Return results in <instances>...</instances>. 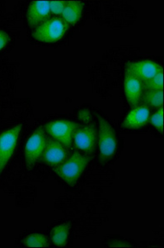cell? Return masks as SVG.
Listing matches in <instances>:
<instances>
[{"label": "cell", "instance_id": "cell-4", "mask_svg": "<svg viewBox=\"0 0 164 248\" xmlns=\"http://www.w3.org/2000/svg\"><path fill=\"white\" fill-rule=\"evenodd\" d=\"M21 130L22 125H17L0 135V175L14 153Z\"/></svg>", "mask_w": 164, "mask_h": 248}, {"label": "cell", "instance_id": "cell-5", "mask_svg": "<svg viewBox=\"0 0 164 248\" xmlns=\"http://www.w3.org/2000/svg\"><path fill=\"white\" fill-rule=\"evenodd\" d=\"M46 141L47 140L45 139V133L43 131L42 127H39L30 137V139L26 144L25 151H24L27 169L31 170L34 167L40 157H41L45 150Z\"/></svg>", "mask_w": 164, "mask_h": 248}, {"label": "cell", "instance_id": "cell-14", "mask_svg": "<svg viewBox=\"0 0 164 248\" xmlns=\"http://www.w3.org/2000/svg\"><path fill=\"white\" fill-rule=\"evenodd\" d=\"M70 225L68 223H63L55 227L51 233V240L55 245L64 247L67 244L69 235Z\"/></svg>", "mask_w": 164, "mask_h": 248}, {"label": "cell", "instance_id": "cell-21", "mask_svg": "<svg viewBox=\"0 0 164 248\" xmlns=\"http://www.w3.org/2000/svg\"><path fill=\"white\" fill-rule=\"evenodd\" d=\"M79 116H80V119H82V120H83L84 122H88V120L90 119V113H89V112L87 111V110H82V111H81Z\"/></svg>", "mask_w": 164, "mask_h": 248}, {"label": "cell", "instance_id": "cell-8", "mask_svg": "<svg viewBox=\"0 0 164 248\" xmlns=\"http://www.w3.org/2000/svg\"><path fill=\"white\" fill-rule=\"evenodd\" d=\"M67 153L62 144L51 139L46 141L45 150L42 154L44 162L50 166H57L65 161Z\"/></svg>", "mask_w": 164, "mask_h": 248}, {"label": "cell", "instance_id": "cell-7", "mask_svg": "<svg viewBox=\"0 0 164 248\" xmlns=\"http://www.w3.org/2000/svg\"><path fill=\"white\" fill-rule=\"evenodd\" d=\"M163 71L161 65L150 61L130 63L126 68V75L135 77L139 80L146 81L155 77L157 74Z\"/></svg>", "mask_w": 164, "mask_h": 248}, {"label": "cell", "instance_id": "cell-1", "mask_svg": "<svg viewBox=\"0 0 164 248\" xmlns=\"http://www.w3.org/2000/svg\"><path fill=\"white\" fill-rule=\"evenodd\" d=\"M89 161L90 158L88 155L75 153L61 162L60 166L55 167V172L68 185L74 186L84 171Z\"/></svg>", "mask_w": 164, "mask_h": 248}, {"label": "cell", "instance_id": "cell-9", "mask_svg": "<svg viewBox=\"0 0 164 248\" xmlns=\"http://www.w3.org/2000/svg\"><path fill=\"white\" fill-rule=\"evenodd\" d=\"M96 129L93 126H86L77 129L74 133V143L79 149L93 153L96 145Z\"/></svg>", "mask_w": 164, "mask_h": 248}, {"label": "cell", "instance_id": "cell-11", "mask_svg": "<svg viewBox=\"0 0 164 248\" xmlns=\"http://www.w3.org/2000/svg\"><path fill=\"white\" fill-rule=\"evenodd\" d=\"M150 119V109L147 106H140L132 110L123 122V127L126 128H139L145 125Z\"/></svg>", "mask_w": 164, "mask_h": 248}, {"label": "cell", "instance_id": "cell-3", "mask_svg": "<svg viewBox=\"0 0 164 248\" xmlns=\"http://www.w3.org/2000/svg\"><path fill=\"white\" fill-rule=\"evenodd\" d=\"M99 123V143L100 159L102 161L110 160L116 153L117 141L116 133L113 127L110 126L106 119L102 116L97 115Z\"/></svg>", "mask_w": 164, "mask_h": 248}, {"label": "cell", "instance_id": "cell-18", "mask_svg": "<svg viewBox=\"0 0 164 248\" xmlns=\"http://www.w3.org/2000/svg\"><path fill=\"white\" fill-rule=\"evenodd\" d=\"M150 122L157 129L160 130L161 132L164 131V107L162 106L159 111L153 113L150 118Z\"/></svg>", "mask_w": 164, "mask_h": 248}, {"label": "cell", "instance_id": "cell-20", "mask_svg": "<svg viewBox=\"0 0 164 248\" xmlns=\"http://www.w3.org/2000/svg\"><path fill=\"white\" fill-rule=\"evenodd\" d=\"M8 40H9L8 35L3 31H0V50L4 47V46L8 43Z\"/></svg>", "mask_w": 164, "mask_h": 248}, {"label": "cell", "instance_id": "cell-15", "mask_svg": "<svg viewBox=\"0 0 164 248\" xmlns=\"http://www.w3.org/2000/svg\"><path fill=\"white\" fill-rule=\"evenodd\" d=\"M141 98L145 105L153 108L162 107L164 104V91H146Z\"/></svg>", "mask_w": 164, "mask_h": 248}, {"label": "cell", "instance_id": "cell-10", "mask_svg": "<svg viewBox=\"0 0 164 248\" xmlns=\"http://www.w3.org/2000/svg\"><path fill=\"white\" fill-rule=\"evenodd\" d=\"M50 1H34L29 6L27 22L29 25L36 27L43 23L50 14Z\"/></svg>", "mask_w": 164, "mask_h": 248}, {"label": "cell", "instance_id": "cell-6", "mask_svg": "<svg viewBox=\"0 0 164 248\" xmlns=\"http://www.w3.org/2000/svg\"><path fill=\"white\" fill-rule=\"evenodd\" d=\"M79 124L67 120H57L46 124L47 133L55 140L66 147H70L74 133Z\"/></svg>", "mask_w": 164, "mask_h": 248}, {"label": "cell", "instance_id": "cell-13", "mask_svg": "<svg viewBox=\"0 0 164 248\" xmlns=\"http://www.w3.org/2000/svg\"><path fill=\"white\" fill-rule=\"evenodd\" d=\"M83 5L80 1L66 2L62 13V17L67 24H75L80 21L82 16Z\"/></svg>", "mask_w": 164, "mask_h": 248}, {"label": "cell", "instance_id": "cell-17", "mask_svg": "<svg viewBox=\"0 0 164 248\" xmlns=\"http://www.w3.org/2000/svg\"><path fill=\"white\" fill-rule=\"evenodd\" d=\"M142 89L146 91H163L164 89V72L160 71L155 77L144 81Z\"/></svg>", "mask_w": 164, "mask_h": 248}, {"label": "cell", "instance_id": "cell-2", "mask_svg": "<svg viewBox=\"0 0 164 248\" xmlns=\"http://www.w3.org/2000/svg\"><path fill=\"white\" fill-rule=\"evenodd\" d=\"M68 30V24L58 17H53L41 23L34 31L35 39L44 43H55L61 39Z\"/></svg>", "mask_w": 164, "mask_h": 248}, {"label": "cell", "instance_id": "cell-12", "mask_svg": "<svg viewBox=\"0 0 164 248\" xmlns=\"http://www.w3.org/2000/svg\"><path fill=\"white\" fill-rule=\"evenodd\" d=\"M124 93L130 106L138 105L142 96V83L135 77L126 75L124 81Z\"/></svg>", "mask_w": 164, "mask_h": 248}, {"label": "cell", "instance_id": "cell-19", "mask_svg": "<svg viewBox=\"0 0 164 248\" xmlns=\"http://www.w3.org/2000/svg\"><path fill=\"white\" fill-rule=\"evenodd\" d=\"M66 2L64 1H50V11L55 15H62Z\"/></svg>", "mask_w": 164, "mask_h": 248}, {"label": "cell", "instance_id": "cell-16", "mask_svg": "<svg viewBox=\"0 0 164 248\" xmlns=\"http://www.w3.org/2000/svg\"><path fill=\"white\" fill-rule=\"evenodd\" d=\"M23 244L28 248H46L50 245L47 237L42 234H31L23 240Z\"/></svg>", "mask_w": 164, "mask_h": 248}]
</instances>
